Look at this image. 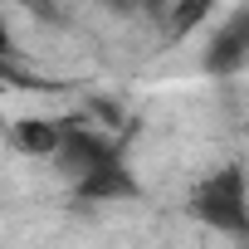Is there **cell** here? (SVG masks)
<instances>
[{
	"label": "cell",
	"instance_id": "3",
	"mask_svg": "<svg viewBox=\"0 0 249 249\" xmlns=\"http://www.w3.org/2000/svg\"><path fill=\"white\" fill-rule=\"evenodd\" d=\"M244 59H249V5H239V10L225 20V30L210 39L205 69H210V73H234Z\"/></svg>",
	"mask_w": 249,
	"mask_h": 249
},
{
	"label": "cell",
	"instance_id": "5",
	"mask_svg": "<svg viewBox=\"0 0 249 249\" xmlns=\"http://www.w3.org/2000/svg\"><path fill=\"white\" fill-rule=\"evenodd\" d=\"M210 5H215V0H181V5H176V15H171V30H176V35L196 30V25L210 15Z\"/></svg>",
	"mask_w": 249,
	"mask_h": 249
},
{
	"label": "cell",
	"instance_id": "4",
	"mask_svg": "<svg viewBox=\"0 0 249 249\" xmlns=\"http://www.w3.org/2000/svg\"><path fill=\"white\" fill-rule=\"evenodd\" d=\"M10 137H15V147L30 152V157H54L64 127H54V122H44V117H25V122H15V127H10Z\"/></svg>",
	"mask_w": 249,
	"mask_h": 249
},
{
	"label": "cell",
	"instance_id": "6",
	"mask_svg": "<svg viewBox=\"0 0 249 249\" xmlns=\"http://www.w3.org/2000/svg\"><path fill=\"white\" fill-rule=\"evenodd\" d=\"M10 54V25H5V15H0V59Z\"/></svg>",
	"mask_w": 249,
	"mask_h": 249
},
{
	"label": "cell",
	"instance_id": "1",
	"mask_svg": "<svg viewBox=\"0 0 249 249\" xmlns=\"http://www.w3.org/2000/svg\"><path fill=\"white\" fill-rule=\"evenodd\" d=\"M196 220H205L210 230H230V234H249V186L239 166H225L215 176H205L191 196Z\"/></svg>",
	"mask_w": 249,
	"mask_h": 249
},
{
	"label": "cell",
	"instance_id": "7",
	"mask_svg": "<svg viewBox=\"0 0 249 249\" xmlns=\"http://www.w3.org/2000/svg\"><path fill=\"white\" fill-rule=\"evenodd\" d=\"M122 5H147V0H122Z\"/></svg>",
	"mask_w": 249,
	"mask_h": 249
},
{
	"label": "cell",
	"instance_id": "2",
	"mask_svg": "<svg viewBox=\"0 0 249 249\" xmlns=\"http://www.w3.org/2000/svg\"><path fill=\"white\" fill-rule=\"evenodd\" d=\"M54 161L64 166V176H69L73 186H83L88 176H98V171L117 166L122 157H117V147H112L103 132H83V127H69V132L59 137V152H54Z\"/></svg>",
	"mask_w": 249,
	"mask_h": 249
}]
</instances>
